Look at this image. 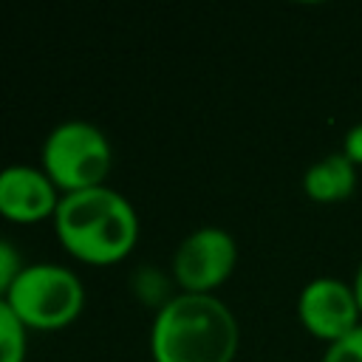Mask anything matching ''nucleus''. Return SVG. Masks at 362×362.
<instances>
[{"instance_id": "f257e3e1", "label": "nucleus", "mask_w": 362, "mask_h": 362, "mask_svg": "<svg viewBox=\"0 0 362 362\" xmlns=\"http://www.w3.org/2000/svg\"><path fill=\"white\" fill-rule=\"evenodd\" d=\"M51 221L62 249L88 266L122 263L139 243L136 206L107 184L62 195Z\"/></svg>"}, {"instance_id": "f03ea898", "label": "nucleus", "mask_w": 362, "mask_h": 362, "mask_svg": "<svg viewBox=\"0 0 362 362\" xmlns=\"http://www.w3.org/2000/svg\"><path fill=\"white\" fill-rule=\"evenodd\" d=\"M238 322L215 294H173L150 325L153 362H232Z\"/></svg>"}, {"instance_id": "7ed1b4c3", "label": "nucleus", "mask_w": 362, "mask_h": 362, "mask_svg": "<svg viewBox=\"0 0 362 362\" xmlns=\"http://www.w3.org/2000/svg\"><path fill=\"white\" fill-rule=\"evenodd\" d=\"M6 305L25 331H59L82 314L85 286L68 266L25 263L6 294Z\"/></svg>"}, {"instance_id": "20e7f679", "label": "nucleus", "mask_w": 362, "mask_h": 362, "mask_svg": "<svg viewBox=\"0 0 362 362\" xmlns=\"http://www.w3.org/2000/svg\"><path fill=\"white\" fill-rule=\"evenodd\" d=\"M40 167L62 195L105 187L113 170V147L96 124L71 119L45 136Z\"/></svg>"}, {"instance_id": "39448f33", "label": "nucleus", "mask_w": 362, "mask_h": 362, "mask_svg": "<svg viewBox=\"0 0 362 362\" xmlns=\"http://www.w3.org/2000/svg\"><path fill=\"white\" fill-rule=\"evenodd\" d=\"M238 263V243L221 226L192 229L173 252V277L184 294H212Z\"/></svg>"}, {"instance_id": "423d86ee", "label": "nucleus", "mask_w": 362, "mask_h": 362, "mask_svg": "<svg viewBox=\"0 0 362 362\" xmlns=\"http://www.w3.org/2000/svg\"><path fill=\"white\" fill-rule=\"evenodd\" d=\"M297 317L308 334L331 345L359 328L362 308H359L354 286L337 277H317L305 283V288L300 291Z\"/></svg>"}, {"instance_id": "0eeeda50", "label": "nucleus", "mask_w": 362, "mask_h": 362, "mask_svg": "<svg viewBox=\"0 0 362 362\" xmlns=\"http://www.w3.org/2000/svg\"><path fill=\"white\" fill-rule=\"evenodd\" d=\"M62 192L42 167L8 164L0 170V218L11 223H40L54 218Z\"/></svg>"}, {"instance_id": "6e6552de", "label": "nucleus", "mask_w": 362, "mask_h": 362, "mask_svg": "<svg viewBox=\"0 0 362 362\" xmlns=\"http://www.w3.org/2000/svg\"><path fill=\"white\" fill-rule=\"evenodd\" d=\"M356 187V164L339 153L322 156L314 161L303 175V189L317 204H337L345 201Z\"/></svg>"}, {"instance_id": "1a4fd4ad", "label": "nucleus", "mask_w": 362, "mask_h": 362, "mask_svg": "<svg viewBox=\"0 0 362 362\" xmlns=\"http://www.w3.org/2000/svg\"><path fill=\"white\" fill-rule=\"evenodd\" d=\"M28 331L11 314L6 300H0V362H25Z\"/></svg>"}, {"instance_id": "9d476101", "label": "nucleus", "mask_w": 362, "mask_h": 362, "mask_svg": "<svg viewBox=\"0 0 362 362\" xmlns=\"http://www.w3.org/2000/svg\"><path fill=\"white\" fill-rule=\"evenodd\" d=\"M23 269H25V263H23L20 252L14 249V243L0 238V300H6L8 288L14 286V280L20 277Z\"/></svg>"}, {"instance_id": "9b49d317", "label": "nucleus", "mask_w": 362, "mask_h": 362, "mask_svg": "<svg viewBox=\"0 0 362 362\" xmlns=\"http://www.w3.org/2000/svg\"><path fill=\"white\" fill-rule=\"evenodd\" d=\"M322 362H362V325L348 337L331 342L322 354Z\"/></svg>"}, {"instance_id": "f8f14e48", "label": "nucleus", "mask_w": 362, "mask_h": 362, "mask_svg": "<svg viewBox=\"0 0 362 362\" xmlns=\"http://www.w3.org/2000/svg\"><path fill=\"white\" fill-rule=\"evenodd\" d=\"M342 156H345V158H351L356 167L362 164V124H354V127L345 133Z\"/></svg>"}, {"instance_id": "ddd939ff", "label": "nucleus", "mask_w": 362, "mask_h": 362, "mask_svg": "<svg viewBox=\"0 0 362 362\" xmlns=\"http://www.w3.org/2000/svg\"><path fill=\"white\" fill-rule=\"evenodd\" d=\"M354 291H356V300H359V308H362V263H359L356 277H354Z\"/></svg>"}]
</instances>
